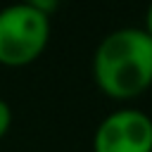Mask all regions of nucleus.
Wrapping results in <instances>:
<instances>
[{
	"instance_id": "nucleus-1",
	"label": "nucleus",
	"mask_w": 152,
	"mask_h": 152,
	"mask_svg": "<svg viewBox=\"0 0 152 152\" xmlns=\"http://www.w3.org/2000/svg\"><path fill=\"white\" fill-rule=\"evenodd\" d=\"M93 78L112 100H133L152 88V38L135 26L107 33L93 55Z\"/></svg>"
},
{
	"instance_id": "nucleus-2",
	"label": "nucleus",
	"mask_w": 152,
	"mask_h": 152,
	"mask_svg": "<svg viewBox=\"0 0 152 152\" xmlns=\"http://www.w3.org/2000/svg\"><path fill=\"white\" fill-rule=\"evenodd\" d=\"M50 40V17L33 2L0 10V64L26 66L36 62Z\"/></svg>"
},
{
	"instance_id": "nucleus-3",
	"label": "nucleus",
	"mask_w": 152,
	"mask_h": 152,
	"mask_svg": "<svg viewBox=\"0 0 152 152\" xmlns=\"http://www.w3.org/2000/svg\"><path fill=\"white\" fill-rule=\"evenodd\" d=\"M93 152H152V119L140 109H116L100 121Z\"/></svg>"
},
{
	"instance_id": "nucleus-4",
	"label": "nucleus",
	"mask_w": 152,
	"mask_h": 152,
	"mask_svg": "<svg viewBox=\"0 0 152 152\" xmlns=\"http://www.w3.org/2000/svg\"><path fill=\"white\" fill-rule=\"evenodd\" d=\"M10 126H12V107L0 97V140L7 135Z\"/></svg>"
},
{
	"instance_id": "nucleus-5",
	"label": "nucleus",
	"mask_w": 152,
	"mask_h": 152,
	"mask_svg": "<svg viewBox=\"0 0 152 152\" xmlns=\"http://www.w3.org/2000/svg\"><path fill=\"white\" fill-rule=\"evenodd\" d=\"M150 38H152V5L147 7V14H145V28H142Z\"/></svg>"
}]
</instances>
